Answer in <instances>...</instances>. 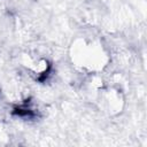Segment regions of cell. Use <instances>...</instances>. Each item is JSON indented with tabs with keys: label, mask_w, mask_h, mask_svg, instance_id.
<instances>
[{
	"label": "cell",
	"mask_w": 147,
	"mask_h": 147,
	"mask_svg": "<svg viewBox=\"0 0 147 147\" xmlns=\"http://www.w3.org/2000/svg\"><path fill=\"white\" fill-rule=\"evenodd\" d=\"M72 63L79 69L91 72L101 71L108 63L109 56L100 42L86 39H76L70 49Z\"/></svg>",
	"instance_id": "6da1fadb"
},
{
	"label": "cell",
	"mask_w": 147,
	"mask_h": 147,
	"mask_svg": "<svg viewBox=\"0 0 147 147\" xmlns=\"http://www.w3.org/2000/svg\"><path fill=\"white\" fill-rule=\"evenodd\" d=\"M100 100L105 107L106 110H108L109 114L116 115L122 111L124 106V98L118 88H106L101 90Z\"/></svg>",
	"instance_id": "7a4b0ae2"
},
{
	"label": "cell",
	"mask_w": 147,
	"mask_h": 147,
	"mask_svg": "<svg viewBox=\"0 0 147 147\" xmlns=\"http://www.w3.org/2000/svg\"><path fill=\"white\" fill-rule=\"evenodd\" d=\"M23 64L26 67L30 75H32L36 79H42L45 78L49 70H51V64L49 62L44 59V57H30V56H24L23 59Z\"/></svg>",
	"instance_id": "3957f363"
}]
</instances>
